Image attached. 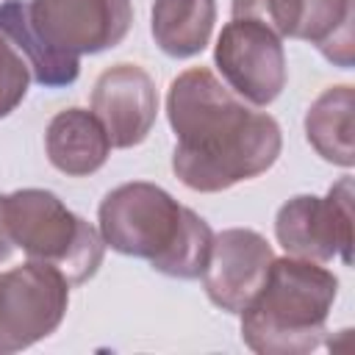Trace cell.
<instances>
[{"label": "cell", "instance_id": "1", "mask_svg": "<svg viewBox=\"0 0 355 355\" xmlns=\"http://www.w3.org/2000/svg\"><path fill=\"white\" fill-rule=\"evenodd\" d=\"M166 116L178 139L172 172L191 191L214 194L252 180L272 169L283 147L275 116L255 111L205 67L169 83Z\"/></svg>", "mask_w": 355, "mask_h": 355}, {"label": "cell", "instance_id": "2", "mask_svg": "<svg viewBox=\"0 0 355 355\" xmlns=\"http://www.w3.org/2000/svg\"><path fill=\"white\" fill-rule=\"evenodd\" d=\"M105 247L122 255L144 258L166 277H202L214 230L155 183L133 180L111 189L97 211Z\"/></svg>", "mask_w": 355, "mask_h": 355}, {"label": "cell", "instance_id": "3", "mask_svg": "<svg viewBox=\"0 0 355 355\" xmlns=\"http://www.w3.org/2000/svg\"><path fill=\"white\" fill-rule=\"evenodd\" d=\"M338 277L308 258H275L266 283L239 313L241 341L258 355H308L327 333Z\"/></svg>", "mask_w": 355, "mask_h": 355}, {"label": "cell", "instance_id": "4", "mask_svg": "<svg viewBox=\"0 0 355 355\" xmlns=\"http://www.w3.org/2000/svg\"><path fill=\"white\" fill-rule=\"evenodd\" d=\"M3 222L14 247L28 261L58 269L69 286H80L97 275L105 241L94 225L69 211L47 189H17L0 194Z\"/></svg>", "mask_w": 355, "mask_h": 355}, {"label": "cell", "instance_id": "5", "mask_svg": "<svg viewBox=\"0 0 355 355\" xmlns=\"http://www.w3.org/2000/svg\"><path fill=\"white\" fill-rule=\"evenodd\" d=\"M67 277L39 261L0 272V355L33 347L58 330L69 305Z\"/></svg>", "mask_w": 355, "mask_h": 355}, {"label": "cell", "instance_id": "6", "mask_svg": "<svg viewBox=\"0 0 355 355\" xmlns=\"http://www.w3.org/2000/svg\"><path fill=\"white\" fill-rule=\"evenodd\" d=\"M275 236L288 255L352 263V178H341L324 197L297 194L280 205Z\"/></svg>", "mask_w": 355, "mask_h": 355}, {"label": "cell", "instance_id": "7", "mask_svg": "<svg viewBox=\"0 0 355 355\" xmlns=\"http://www.w3.org/2000/svg\"><path fill=\"white\" fill-rule=\"evenodd\" d=\"M216 69L230 92L255 108H266L286 89L283 39L252 19H230L214 47Z\"/></svg>", "mask_w": 355, "mask_h": 355}, {"label": "cell", "instance_id": "8", "mask_svg": "<svg viewBox=\"0 0 355 355\" xmlns=\"http://www.w3.org/2000/svg\"><path fill=\"white\" fill-rule=\"evenodd\" d=\"M36 33L64 55H94L116 47L133 25L130 0H28Z\"/></svg>", "mask_w": 355, "mask_h": 355}, {"label": "cell", "instance_id": "9", "mask_svg": "<svg viewBox=\"0 0 355 355\" xmlns=\"http://www.w3.org/2000/svg\"><path fill=\"white\" fill-rule=\"evenodd\" d=\"M275 250L258 230L227 227L214 233L211 255L202 272L208 300L227 313H241L266 283Z\"/></svg>", "mask_w": 355, "mask_h": 355}, {"label": "cell", "instance_id": "10", "mask_svg": "<svg viewBox=\"0 0 355 355\" xmlns=\"http://www.w3.org/2000/svg\"><path fill=\"white\" fill-rule=\"evenodd\" d=\"M92 114L108 133L111 147L128 150L141 144L158 116L155 80L139 64H114L94 80Z\"/></svg>", "mask_w": 355, "mask_h": 355}, {"label": "cell", "instance_id": "11", "mask_svg": "<svg viewBox=\"0 0 355 355\" xmlns=\"http://www.w3.org/2000/svg\"><path fill=\"white\" fill-rule=\"evenodd\" d=\"M44 150L58 172L69 178H86L108 161L111 141L92 111L64 108L50 119L44 130Z\"/></svg>", "mask_w": 355, "mask_h": 355}, {"label": "cell", "instance_id": "12", "mask_svg": "<svg viewBox=\"0 0 355 355\" xmlns=\"http://www.w3.org/2000/svg\"><path fill=\"white\" fill-rule=\"evenodd\" d=\"M0 36H6L17 53L28 61L31 78L47 89H61L78 80L80 58L55 53L31 25L28 0H6L0 3Z\"/></svg>", "mask_w": 355, "mask_h": 355}, {"label": "cell", "instance_id": "13", "mask_svg": "<svg viewBox=\"0 0 355 355\" xmlns=\"http://www.w3.org/2000/svg\"><path fill=\"white\" fill-rule=\"evenodd\" d=\"M352 111H355V92L349 83H341V86L324 89L305 114L308 144L327 164H336L344 169L355 164Z\"/></svg>", "mask_w": 355, "mask_h": 355}, {"label": "cell", "instance_id": "14", "mask_svg": "<svg viewBox=\"0 0 355 355\" xmlns=\"http://www.w3.org/2000/svg\"><path fill=\"white\" fill-rule=\"evenodd\" d=\"M216 22V0H155L153 39L172 58H191L211 42Z\"/></svg>", "mask_w": 355, "mask_h": 355}, {"label": "cell", "instance_id": "15", "mask_svg": "<svg viewBox=\"0 0 355 355\" xmlns=\"http://www.w3.org/2000/svg\"><path fill=\"white\" fill-rule=\"evenodd\" d=\"M230 14L233 19L261 22L280 39H297L305 17V0H233Z\"/></svg>", "mask_w": 355, "mask_h": 355}, {"label": "cell", "instance_id": "16", "mask_svg": "<svg viewBox=\"0 0 355 355\" xmlns=\"http://www.w3.org/2000/svg\"><path fill=\"white\" fill-rule=\"evenodd\" d=\"M31 69L28 61L17 53V47L0 36V119L8 116L28 94Z\"/></svg>", "mask_w": 355, "mask_h": 355}, {"label": "cell", "instance_id": "17", "mask_svg": "<svg viewBox=\"0 0 355 355\" xmlns=\"http://www.w3.org/2000/svg\"><path fill=\"white\" fill-rule=\"evenodd\" d=\"M11 250H14V244L8 239V230H6V222H3V208H0V263L11 255Z\"/></svg>", "mask_w": 355, "mask_h": 355}]
</instances>
